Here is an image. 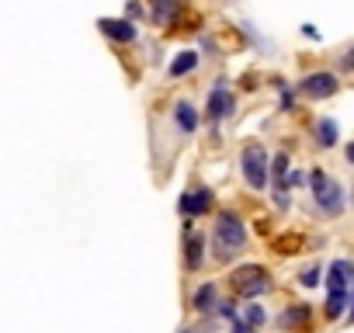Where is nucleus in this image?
<instances>
[{
    "mask_svg": "<svg viewBox=\"0 0 354 333\" xmlns=\"http://www.w3.org/2000/svg\"><path fill=\"white\" fill-rule=\"evenodd\" d=\"M212 247H216V260H233V257L247 247V229H243V222H240L236 212H223V216L216 219Z\"/></svg>",
    "mask_w": 354,
    "mask_h": 333,
    "instance_id": "obj_1",
    "label": "nucleus"
},
{
    "mask_svg": "<svg viewBox=\"0 0 354 333\" xmlns=\"http://www.w3.org/2000/svg\"><path fill=\"white\" fill-rule=\"evenodd\" d=\"M313 198H316V205L326 212V216H340L344 212V191H340V184L337 181H330L323 171H313Z\"/></svg>",
    "mask_w": 354,
    "mask_h": 333,
    "instance_id": "obj_2",
    "label": "nucleus"
},
{
    "mask_svg": "<svg viewBox=\"0 0 354 333\" xmlns=\"http://www.w3.org/2000/svg\"><path fill=\"white\" fill-rule=\"evenodd\" d=\"M230 281H233V288H236L243 298H257V295H264V292L271 288V278H268V271H264L261 264H243V267H236Z\"/></svg>",
    "mask_w": 354,
    "mask_h": 333,
    "instance_id": "obj_3",
    "label": "nucleus"
},
{
    "mask_svg": "<svg viewBox=\"0 0 354 333\" xmlns=\"http://www.w3.org/2000/svg\"><path fill=\"white\" fill-rule=\"evenodd\" d=\"M243 178L250 181V188H264L268 184V156L261 146H247L243 149Z\"/></svg>",
    "mask_w": 354,
    "mask_h": 333,
    "instance_id": "obj_4",
    "label": "nucleus"
},
{
    "mask_svg": "<svg viewBox=\"0 0 354 333\" xmlns=\"http://www.w3.org/2000/svg\"><path fill=\"white\" fill-rule=\"evenodd\" d=\"M337 77L333 73H309L302 84H299V91L306 94V97H330V94H337Z\"/></svg>",
    "mask_w": 354,
    "mask_h": 333,
    "instance_id": "obj_5",
    "label": "nucleus"
},
{
    "mask_svg": "<svg viewBox=\"0 0 354 333\" xmlns=\"http://www.w3.org/2000/svg\"><path fill=\"white\" fill-rule=\"evenodd\" d=\"M354 281V264L351 260H333L326 271V285L330 292H347V285Z\"/></svg>",
    "mask_w": 354,
    "mask_h": 333,
    "instance_id": "obj_6",
    "label": "nucleus"
},
{
    "mask_svg": "<svg viewBox=\"0 0 354 333\" xmlns=\"http://www.w3.org/2000/svg\"><path fill=\"white\" fill-rule=\"evenodd\" d=\"M209 205H212V191H209V188L188 191V195L181 198V212H185V216H202V212H209Z\"/></svg>",
    "mask_w": 354,
    "mask_h": 333,
    "instance_id": "obj_7",
    "label": "nucleus"
},
{
    "mask_svg": "<svg viewBox=\"0 0 354 333\" xmlns=\"http://www.w3.org/2000/svg\"><path fill=\"white\" fill-rule=\"evenodd\" d=\"M209 115L219 122V118H226V115H233V94L219 84L212 94H209Z\"/></svg>",
    "mask_w": 354,
    "mask_h": 333,
    "instance_id": "obj_8",
    "label": "nucleus"
},
{
    "mask_svg": "<svg viewBox=\"0 0 354 333\" xmlns=\"http://www.w3.org/2000/svg\"><path fill=\"white\" fill-rule=\"evenodd\" d=\"M309 305H288L281 316H278V326L281 330H302V326H309Z\"/></svg>",
    "mask_w": 354,
    "mask_h": 333,
    "instance_id": "obj_9",
    "label": "nucleus"
},
{
    "mask_svg": "<svg viewBox=\"0 0 354 333\" xmlns=\"http://www.w3.org/2000/svg\"><path fill=\"white\" fill-rule=\"evenodd\" d=\"M97 25H101V32H104L108 39H115V42H136V35H139V32L132 28V21H108V18H104V21H97Z\"/></svg>",
    "mask_w": 354,
    "mask_h": 333,
    "instance_id": "obj_10",
    "label": "nucleus"
},
{
    "mask_svg": "<svg viewBox=\"0 0 354 333\" xmlns=\"http://www.w3.org/2000/svg\"><path fill=\"white\" fill-rule=\"evenodd\" d=\"M202 260H205V254H202V236H198V233H188V236H185V264H188V271H198Z\"/></svg>",
    "mask_w": 354,
    "mask_h": 333,
    "instance_id": "obj_11",
    "label": "nucleus"
},
{
    "mask_svg": "<svg viewBox=\"0 0 354 333\" xmlns=\"http://www.w3.org/2000/svg\"><path fill=\"white\" fill-rule=\"evenodd\" d=\"M174 118H177V125H181V132H188V135L198 129V111H195L188 101H181V104L174 108Z\"/></svg>",
    "mask_w": 354,
    "mask_h": 333,
    "instance_id": "obj_12",
    "label": "nucleus"
},
{
    "mask_svg": "<svg viewBox=\"0 0 354 333\" xmlns=\"http://www.w3.org/2000/svg\"><path fill=\"white\" fill-rule=\"evenodd\" d=\"M337 135H340L337 122H333V118H319V125H316V142H319L323 149H330V146H337Z\"/></svg>",
    "mask_w": 354,
    "mask_h": 333,
    "instance_id": "obj_13",
    "label": "nucleus"
},
{
    "mask_svg": "<svg viewBox=\"0 0 354 333\" xmlns=\"http://www.w3.org/2000/svg\"><path fill=\"white\" fill-rule=\"evenodd\" d=\"M216 302H219V298H216V285H202V288L192 295V305H195V312H209Z\"/></svg>",
    "mask_w": 354,
    "mask_h": 333,
    "instance_id": "obj_14",
    "label": "nucleus"
},
{
    "mask_svg": "<svg viewBox=\"0 0 354 333\" xmlns=\"http://www.w3.org/2000/svg\"><path fill=\"white\" fill-rule=\"evenodd\" d=\"M198 66V53H181L174 63H170V77H185Z\"/></svg>",
    "mask_w": 354,
    "mask_h": 333,
    "instance_id": "obj_15",
    "label": "nucleus"
},
{
    "mask_svg": "<svg viewBox=\"0 0 354 333\" xmlns=\"http://www.w3.org/2000/svg\"><path fill=\"white\" fill-rule=\"evenodd\" d=\"M347 305H351V295H347V292H330V298H326V316H330V319H340Z\"/></svg>",
    "mask_w": 354,
    "mask_h": 333,
    "instance_id": "obj_16",
    "label": "nucleus"
},
{
    "mask_svg": "<svg viewBox=\"0 0 354 333\" xmlns=\"http://www.w3.org/2000/svg\"><path fill=\"white\" fill-rule=\"evenodd\" d=\"M156 4V11H153V18L163 25V21H170L174 15H177V0H153Z\"/></svg>",
    "mask_w": 354,
    "mask_h": 333,
    "instance_id": "obj_17",
    "label": "nucleus"
},
{
    "mask_svg": "<svg viewBox=\"0 0 354 333\" xmlns=\"http://www.w3.org/2000/svg\"><path fill=\"white\" fill-rule=\"evenodd\" d=\"M264 319H268V312H264L261 305H247V309H243V323H247L250 330H254V326H261Z\"/></svg>",
    "mask_w": 354,
    "mask_h": 333,
    "instance_id": "obj_18",
    "label": "nucleus"
},
{
    "mask_svg": "<svg viewBox=\"0 0 354 333\" xmlns=\"http://www.w3.org/2000/svg\"><path fill=\"white\" fill-rule=\"evenodd\" d=\"M299 285H302V288H316V285H319V267H306V271L299 274Z\"/></svg>",
    "mask_w": 354,
    "mask_h": 333,
    "instance_id": "obj_19",
    "label": "nucleus"
},
{
    "mask_svg": "<svg viewBox=\"0 0 354 333\" xmlns=\"http://www.w3.org/2000/svg\"><path fill=\"white\" fill-rule=\"evenodd\" d=\"M271 171H274V178H278V181L288 174V156H285V153H278V160H274V166H271Z\"/></svg>",
    "mask_w": 354,
    "mask_h": 333,
    "instance_id": "obj_20",
    "label": "nucleus"
},
{
    "mask_svg": "<svg viewBox=\"0 0 354 333\" xmlns=\"http://www.w3.org/2000/svg\"><path fill=\"white\" fill-rule=\"evenodd\" d=\"M216 312H219V316H226V319H236V305H233L230 298H223V302H216Z\"/></svg>",
    "mask_w": 354,
    "mask_h": 333,
    "instance_id": "obj_21",
    "label": "nucleus"
},
{
    "mask_svg": "<svg viewBox=\"0 0 354 333\" xmlns=\"http://www.w3.org/2000/svg\"><path fill=\"white\" fill-rule=\"evenodd\" d=\"M340 70L354 73V46H351V49H344V56H340Z\"/></svg>",
    "mask_w": 354,
    "mask_h": 333,
    "instance_id": "obj_22",
    "label": "nucleus"
},
{
    "mask_svg": "<svg viewBox=\"0 0 354 333\" xmlns=\"http://www.w3.org/2000/svg\"><path fill=\"white\" fill-rule=\"evenodd\" d=\"M288 181H292V184H302V181H306V174H299V171H292V174H288Z\"/></svg>",
    "mask_w": 354,
    "mask_h": 333,
    "instance_id": "obj_23",
    "label": "nucleus"
},
{
    "mask_svg": "<svg viewBox=\"0 0 354 333\" xmlns=\"http://www.w3.org/2000/svg\"><path fill=\"white\" fill-rule=\"evenodd\" d=\"M233 333H254V330H250L247 323H240V319H236V326H233Z\"/></svg>",
    "mask_w": 354,
    "mask_h": 333,
    "instance_id": "obj_24",
    "label": "nucleus"
},
{
    "mask_svg": "<svg viewBox=\"0 0 354 333\" xmlns=\"http://www.w3.org/2000/svg\"><path fill=\"white\" fill-rule=\"evenodd\" d=\"M347 163H354V142L347 146Z\"/></svg>",
    "mask_w": 354,
    "mask_h": 333,
    "instance_id": "obj_25",
    "label": "nucleus"
},
{
    "mask_svg": "<svg viewBox=\"0 0 354 333\" xmlns=\"http://www.w3.org/2000/svg\"><path fill=\"white\" fill-rule=\"evenodd\" d=\"M351 305H354V298H351ZM347 319H351V323H354V309H351V316H347Z\"/></svg>",
    "mask_w": 354,
    "mask_h": 333,
    "instance_id": "obj_26",
    "label": "nucleus"
},
{
    "mask_svg": "<svg viewBox=\"0 0 354 333\" xmlns=\"http://www.w3.org/2000/svg\"><path fill=\"white\" fill-rule=\"evenodd\" d=\"M181 333H192V330H181Z\"/></svg>",
    "mask_w": 354,
    "mask_h": 333,
    "instance_id": "obj_27",
    "label": "nucleus"
}]
</instances>
